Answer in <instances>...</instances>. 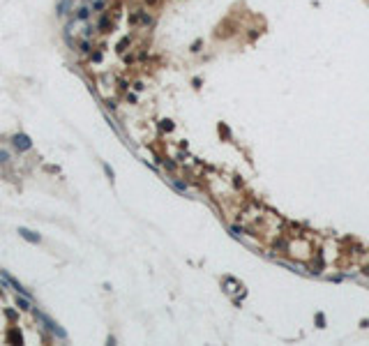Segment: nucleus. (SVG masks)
Returning a JSON list of instances; mask_svg holds the SVG:
<instances>
[{"mask_svg": "<svg viewBox=\"0 0 369 346\" xmlns=\"http://www.w3.org/2000/svg\"><path fill=\"white\" fill-rule=\"evenodd\" d=\"M14 143L21 145V148H30V141H28L26 136H16V139H14Z\"/></svg>", "mask_w": 369, "mask_h": 346, "instance_id": "2", "label": "nucleus"}, {"mask_svg": "<svg viewBox=\"0 0 369 346\" xmlns=\"http://www.w3.org/2000/svg\"><path fill=\"white\" fill-rule=\"evenodd\" d=\"M19 233H21V236L26 238V240H30V242H39V238H37V236H32V233L28 231V228H21Z\"/></svg>", "mask_w": 369, "mask_h": 346, "instance_id": "1", "label": "nucleus"}]
</instances>
